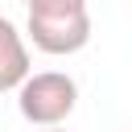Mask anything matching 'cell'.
Segmentation results:
<instances>
[{"mask_svg": "<svg viewBox=\"0 0 132 132\" xmlns=\"http://www.w3.org/2000/svg\"><path fill=\"white\" fill-rule=\"evenodd\" d=\"M78 103V82L62 70H41V74H29L21 87H16V107L29 124L37 128H58Z\"/></svg>", "mask_w": 132, "mask_h": 132, "instance_id": "2", "label": "cell"}, {"mask_svg": "<svg viewBox=\"0 0 132 132\" xmlns=\"http://www.w3.org/2000/svg\"><path fill=\"white\" fill-rule=\"evenodd\" d=\"M29 4V37L41 54H78L91 41L87 0H25Z\"/></svg>", "mask_w": 132, "mask_h": 132, "instance_id": "1", "label": "cell"}, {"mask_svg": "<svg viewBox=\"0 0 132 132\" xmlns=\"http://www.w3.org/2000/svg\"><path fill=\"white\" fill-rule=\"evenodd\" d=\"M29 78V50L25 37L8 16H0V91H12Z\"/></svg>", "mask_w": 132, "mask_h": 132, "instance_id": "3", "label": "cell"}, {"mask_svg": "<svg viewBox=\"0 0 132 132\" xmlns=\"http://www.w3.org/2000/svg\"><path fill=\"white\" fill-rule=\"evenodd\" d=\"M41 132H66V128H41Z\"/></svg>", "mask_w": 132, "mask_h": 132, "instance_id": "4", "label": "cell"}]
</instances>
